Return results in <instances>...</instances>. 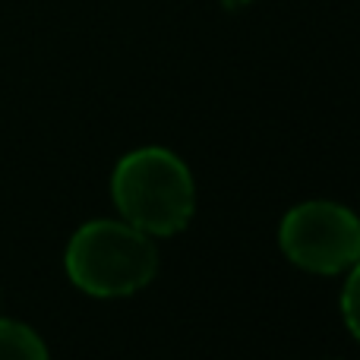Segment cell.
I'll use <instances>...</instances> for the list:
<instances>
[{
	"instance_id": "obj_1",
	"label": "cell",
	"mask_w": 360,
	"mask_h": 360,
	"mask_svg": "<svg viewBox=\"0 0 360 360\" xmlns=\"http://www.w3.org/2000/svg\"><path fill=\"white\" fill-rule=\"evenodd\" d=\"M111 199L133 228L149 237H174L193 221L196 180L171 149L146 146L114 165Z\"/></svg>"
},
{
	"instance_id": "obj_5",
	"label": "cell",
	"mask_w": 360,
	"mask_h": 360,
	"mask_svg": "<svg viewBox=\"0 0 360 360\" xmlns=\"http://www.w3.org/2000/svg\"><path fill=\"white\" fill-rule=\"evenodd\" d=\"M342 316L348 332L360 342V259L348 269V278L342 288Z\"/></svg>"
},
{
	"instance_id": "obj_2",
	"label": "cell",
	"mask_w": 360,
	"mask_h": 360,
	"mask_svg": "<svg viewBox=\"0 0 360 360\" xmlns=\"http://www.w3.org/2000/svg\"><path fill=\"white\" fill-rule=\"evenodd\" d=\"M63 269L89 297H130L158 275V247L124 218H95L70 237Z\"/></svg>"
},
{
	"instance_id": "obj_4",
	"label": "cell",
	"mask_w": 360,
	"mask_h": 360,
	"mask_svg": "<svg viewBox=\"0 0 360 360\" xmlns=\"http://www.w3.org/2000/svg\"><path fill=\"white\" fill-rule=\"evenodd\" d=\"M0 360H51V354L32 326L0 316Z\"/></svg>"
},
{
	"instance_id": "obj_3",
	"label": "cell",
	"mask_w": 360,
	"mask_h": 360,
	"mask_svg": "<svg viewBox=\"0 0 360 360\" xmlns=\"http://www.w3.org/2000/svg\"><path fill=\"white\" fill-rule=\"evenodd\" d=\"M278 247L304 272L342 275L360 259V218L342 202L310 199L285 212Z\"/></svg>"
}]
</instances>
